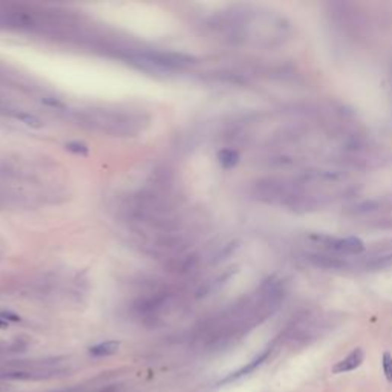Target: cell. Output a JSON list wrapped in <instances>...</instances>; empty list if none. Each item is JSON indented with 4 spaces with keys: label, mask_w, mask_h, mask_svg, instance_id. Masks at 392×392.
I'll return each mask as SVG.
<instances>
[{
    "label": "cell",
    "mask_w": 392,
    "mask_h": 392,
    "mask_svg": "<svg viewBox=\"0 0 392 392\" xmlns=\"http://www.w3.org/2000/svg\"><path fill=\"white\" fill-rule=\"evenodd\" d=\"M305 259L316 268L328 271H357V256H342L323 250H313L304 253Z\"/></svg>",
    "instance_id": "obj_5"
},
{
    "label": "cell",
    "mask_w": 392,
    "mask_h": 392,
    "mask_svg": "<svg viewBox=\"0 0 392 392\" xmlns=\"http://www.w3.org/2000/svg\"><path fill=\"white\" fill-rule=\"evenodd\" d=\"M268 354H270V349H267L265 352H262V354H260V355H259L257 358H254V360L251 361V363H248L247 366H244V368H242V369H240V371H237L236 374H233L231 377H228V378H227L225 381H230V380H233V378H237V377H240V375H245V374L251 372V371H253L254 368H257V366H259V365L262 363V361H264V360H265V358L268 357Z\"/></svg>",
    "instance_id": "obj_11"
},
{
    "label": "cell",
    "mask_w": 392,
    "mask_h": 392,
    "mask_svg": "<svg viewBox=\"0 0 392 392\" xmlns=\"http://www.w3.org/2000/svg\"><path fill=\"white\" fill-rule=\"evenodd\" d=\"M66 147H68V150L75 152V154H87V147L81 143H69Z\"/></svg>",
    "instance_id": "obj_13"
},
{
    "label": "cell",
    "mask_w": 392,
    "mask_h": 392,
    "mask_svg": "<svg viewBox=\"0 0 392 392\" xmlns=\"http://www.w3.org/2000/svg\"><path fill=\"white\" fill-rule=\"evenodd\" d=\"M290 23L284 17L273 13L237 11L231 13L227 20L221 23L222 31L234 42H256V43H281L284 42Z\"/></svg>",
    "instance_id": "obj_1"
},
{
    "label": "cell",
    "mask_w": 392,
    "mask_h": 392,
    "mask_svg": "<svg viewBox=\"0 0 392 392\" xmlns=\"http://www.w3.org/2000/svg\"><path fill=\"white\" fill-rule=\"evenodd\" d=\"M8 326V320H5L2 316H0V328H7Z\"/></svg>",
    "instance_id": "obj_15"
},
{
    "label": "cell",
    "mask_w": 392,
    "mask_h": 392,
    "mask_svg": "<svg viewBox=\"0 0 392 392\" xmlns=\"http://www.w3.org/2000/svg\"><path fill=\"white\" fill-rule=\"evenodd\" d=\"M77 124L113 137H130L143 130L146 119L141 113L119 109H83L74 115Z\"/></svg>",
    "instance_id": "obj_2"
},
{
    "label": "cell",
    "mask_w": 392,
    "mask_h": 392,
    "mask_svg": "<svg viewBox=\"0 0 392 392\" xmlns=\"http://www.w3.org/2000/svg\"><path fill=\"white\" fill-rule=\"evenodd\" d=\"M383 371L387 381H392V355L389 352L383 354Z\"/></svg>",
    "instance_id": "obj_12"
},
{
    "label": "cell",
    "mask_w": 392,
    "mask_h": 392,
    "mask_svg": "<svg viewBox=\"0 0 392 392\" xmlns=\"http://www.w3.org/2000/svg\"><path fill=\"white\" fill-rule=\"evenodd\" d=\"M308 240L319 247V250L336 253L342 256H361L366 251L365 242L357 236L337 237L325 233H311L308 234Z\"/></svg>",
    "instance_id": "obj_3"
},
{
    "label": "cell",
    "mask_w": 392,
    "mask_h": 392,
    "mask_svg": "<svg viewBox=\"0 0 392 392\" xmlns=\"http://www.w3.org/2000/svg\"><path fill=\"white\" fill-rule=\"evenodd\" d=\"M118 349H119V342L107 340V342H103V343H98V345L92 346L89 352H90V355H94V357H107V355L115 354Z\"/></svg>",
    "instance_id": "obj_8"
},
{
    "label": "cell",
    "mask_w": 392,
    "mask_h": 392,
    "mask_svg": "<svg viewBox=\"0 0 392 392\" xmlns=\"http://www.w3.org/2000/svg\"><path fill=\"white\" fill-rule=\"evenodd\" d=\"M11 116H14L16 119H19L20 123H23V124H26V126H29V127H42V121H40L37 116H34V115H31V113L13 110V112H11Z\"/></svg>",
    "instance_id": "obj_10"
},
{
    "label": "cell",
    "mask_w": 392,
    "mask_h": 392,
    "mask_svg": "<svg viewBox=\"0 0 392 392\" xmlns=\"http://www.w3.org/2000/svg\"><path fill=\"white\" fill-rule=\"evenodd\" d=\"M103 392H123V390H121V386H116V384H113V386H109V387H106Z\"/></svg>",
    "instance_id": "obj_14"
},
{
    "label": "cell",
    "mask_w": 392,
    "mask_h": 392,
    "mask_svg": "<svg viewBox=\"0 0 392 392\" xmlns=\"http://www.w3.org/2000/svg\"><path fill=\"white\" fill-rule=\"evenodd\" d=\"M218 160H219L222 167L231 169V167H234L239 163V154L236 152L234 149H222L221 152L218 154Z\"/></svg>",
    "instance_id": "obj_9"
},
{
    "label": "cell",
    "mask_w": 392,
    "mask_h": 392,
    "mask_svg": "<svg viewBox=\"0 0 392 392\" xmlns=\"http://www.w3.org/2000/svg\"><path fill=\"white\" fill-rule=\"evenodd\" d=\"M132 58L140 65L152 66L155 69H181L193 63V58L184 54L176 52H164V51H152V49H141L135 54H132Z\"/></svg>",
    "instance_id": "obj_4"
},
{
    "label": "cell",
    "mask_w": 392,
    "mask_h": 392,
    "mask_svg": "<svg viewBox=\"0 0 392 392\" xmlns=\"http://www.w3.org/2000/svg\"><path fill=\"white\" fill-rule=\"evenodd\" d=\"M363 358H365V352L361 348H355L352 349L343 360L337 361L333 368L334 374H343V372H349L357 369L361 363H363Z\"/></svg>",
    "instance_id": "obj_7"
},
{
    "label": "cell",
    "mask_w": 392,
    "mask_h": 392,
    "mask_svg": "<svg viewBox=\"0 0 392 392\" xmlns=\"http://www.w3.org/2000/svg\"><path fill=\"white\" fill-rule=\"evenodd\" d=\"M392 270V247L375 248L372 251H365L361 256H357V271H377Z\"/></svg>",
    "instance_id": "obj_6"
}]
</instances>
